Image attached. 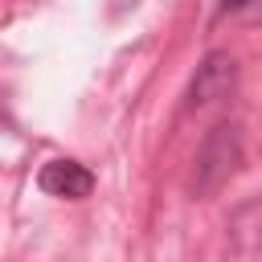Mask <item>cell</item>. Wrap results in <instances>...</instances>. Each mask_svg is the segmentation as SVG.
Listing matches in <instances>:
<instances>
[{"label":"cell","mask_w":262,"mask_h":262,"mask_svg":"<svg viewBox=\"0 0 262 262\" xmlns=\"http://www.w3.org/2000/svg\"><path fill=\"white\" fill-rule=\"evenodd\" d=\"M242 156H246V147H242V127H237V123H217V127L201 139V147H196L192 176H188L192 196H213L217 188H225V184L237 176Z\"/></svg>","instance_id":"obj_1"},{"label":"cell","mask_w":262,"mask_h":262,"mask_svg":"<svg viewBox=\"0 0 262 262\" xmlns=\"http://www.w3.org/2000/svg\"><path fill=\"white\" fill-rule=\"evenodd\" d=\"M233 94H237V61H233V53L213 49L196 66V74L188 82V94H184V106L188 111H213V106L229 102Z\"/></svg>","instance_id":"obj_2"},{"label":"cell","mask_w":262,"mask_h":262,"mask_svg":"<svg viewBox=\"0 0 262 262\" xmlns=\"http://www.w3.org/2000/svg\"><path fill=\"white\" fill-rule=\"evenodd\" d=\"M37 184H41V192H49V196L82 201V196H90L94 176H90V168H86V164H78V160H49V164L41 168Z\"/></svg>","instance_id":"obj_3"},{"label":"cell","mask_w":262,"mask_h":262,"mask_svg":"<svg viewBox=\"0 0 262 262\" xmlns=\"http://www.w3.org/2000/svg\"><path fill=\"white\" fill-rule=\"evenodd\" d=\"M254 4H258V0H221V8H217V12H221V16H229V12H246V8H254Z\"/></svg>","instance_id":"obj_4"}]
</instances>
